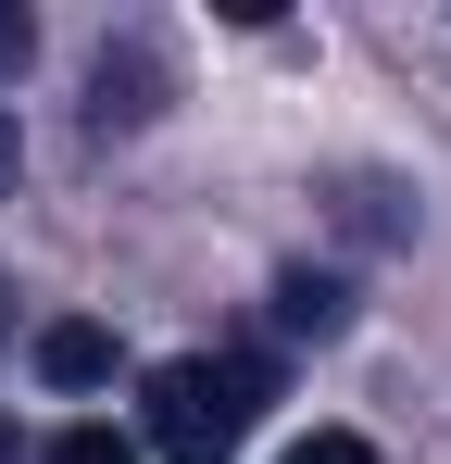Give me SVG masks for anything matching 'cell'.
<instances>
[{
	"instance_id": "obj_1",
	"label": "cell",
	"mask_w": 451,
	"mask_h": 464,
	"mask_svg": "<svg viewBox=\"0 0 451 464\" xmlns=\"http://www.w3.org/2000/svg\"><path fill=\"white\" fill-rule=\"evenodd\" d=\"M276 401V364L264 352H176L139 377V452L163 464H226L251 440V414Z\"/></svg>"
},
{
	"instance_id": "obj_2",
	"label": "cell",
	"mask_w": 451,
	"mask_h": 464,
	"mask_svg": "<svg viewBox=\"0 0 451 464\" xmlns=\"http://www.w3.org/2000/svg\"><path fill=\"white\" fill-rule=\"evenodd\" d=\"M38 377H51V389H101V377H113V326H88V314L38 326Z\"/></svg>"
},
{
	"instance_id": "obj_3",
	"label": "cell",
	"mask_w": 451,
	"mask_h": 464,
	"mask_svg": "<svg viewBox=\"0 0 451 464\" xmlns=\"http://www.w3.org/2000/svg\"><path fill=\"white\" fill-rule=\"evenodd\" d=\"M339 276H276V326H289V339H339Z\"/></svg>"
},
{
	"instance_id": "obj_4",
	"label": "cell",
	"mask_w": 451,
	"mask_h": 464,
	"mask_svg": "<svg viewBox=\"0 0 451 464\" xmlns=\"http://www.w3.org/2000/svg\"><path fill=\"white\" fill-rule=\"evenodd\" d=\"M88 113H101V126H139V113H150V63H113V51H101V76H88Z\"/></svg>"
},
{
	"instance_id": "obj_5",
	"label": "cell",
	"mask_w": 451,
	"mask_h": 464,
	"mask_svg": "<svg viewBox=\"0 0 451 464\" xmlns=\"http://www.w3.org/2000/svg\"><path fill=\"white\" fill-rule=\"evenodd\" d=\"M51 464H150V452H139V440H113V427H63Z\"/></svg>"
},
{
	"instance_id": "obj_6",
	"label": "cell",
	"mask_w": 451,
	"mask_h": 464,
	"mask_svg": "<svg viewBox=\"0 0 451 464\" xmlns=\"http://www.w3.org/2000/svg\"><path fill=\"white\" fill-rule=\"evenodd\" d=\"M289 464H376L351 427H313V440H289Z\"/></svg>"
},
{
	"instance_id": "obj_7",
	"label": "cell",
	"mask_w": 451,
	"mask_h": 464,
	"mask_svg": "<svg viewBox=\"0 0 451 464\" xmlns=\"http://www.w3.org/2000/svg\"><path fill=\"white\" fill-rule=\"evenodd\" d=\"M25 51H38V25H25V13L0 0V76H25Z\"/></svg>"
},
{
	"instance_id": "obj_8",
	"label": "cell",
	"mask_w": 451,
	"mask_h": 464,
	"mask_svg": "<svg viewBox=\"0 0 451 464\" xmlns=\"http://www.w3.org/2000/svg\"><path fill=\"white\" fill-rule=\"evenodd\" d=\"M0 176H13V113H0Z\"/></svg>"
},
{
	"instance_id": "obj_9",
	"label": "cell",
	"mask_w": 451,
	"mask_h": 464,
	"mask_svg": "<svg viewBox=\"0 0 451 464\" xmlns=\"http://www.w3.org/2000/svg\"><path fill=\"white\" fill-rule=\"evenodd\" d=\"M0 464H25V452H13V427H0Z\"/></svg>"
},
{
	"instance_id": "obj_10",
	"label": "cell",
	"mask_w": 451,
	"mask_h": 464,
	"mask_svg": "<svg viewBox=\"0 0 451 464\" xmlns=\"http://www.w3.org/2000/svg\"><path fill=\"white\" fill-rule=\"evenodd\" d=\"M0 339H13V302H0Z\"/></svg>"
}]
</instances>
